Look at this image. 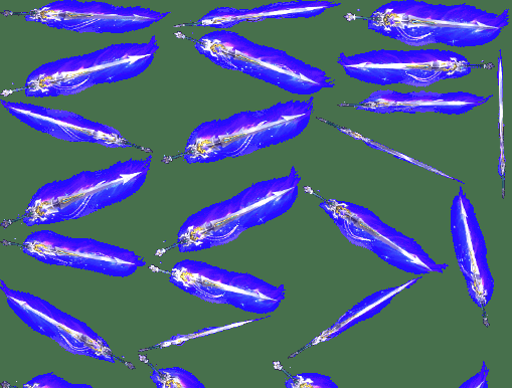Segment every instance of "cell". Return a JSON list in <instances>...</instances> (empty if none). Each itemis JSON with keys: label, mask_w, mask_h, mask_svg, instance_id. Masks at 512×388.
<instances>
[{"label": "cell", "mask_w": 512, "mask_h": 388, "mask_svg": "<svg viewBox=\"0 0 512 388\" xmlns=\"http://www.w3.org/2000/svg\"><path fill=\"white\" fill-rule=\"evenodd\" d=\"M8 295V294H7ZM9 302L17 314L35 330L55 339L62 346L76 354H85L107 359L108 347L96 333L84 323L58 313L49 304L43 305L34 296L26 297L9 292Z\"/></svg>", "instance_id": "cell-4"}, {"label": "cell", "mask_w": 512, "mask_h": 388, "mask_svg": "<svg viewBox=\"0 0 512 388\" xmlns=\"http://www.w3.org/2000/svg\"><path fill=\"white\" fill-rule=\"evenodd\" d=\"M23 388H93L90 385L86 384H73L70 383L56 375L53 374H46L41 375L30 382H28L26 385H24Z\"/></svg>", "instance_id": "cell-6"}, {"label": "cell", "mask_w": 512, "mask_h": 388, "mask_svg": "<svg viewBox=\"0 0 512 388\" xmlns=\"http://www.w3.org/2000/svg\"><path fill=\"white\" fill-rule=\"evenodd\" d=\"M379 11L377 31L421 46H475L494 40L503 28L496 16L469 7L445 8L425 4H392Z\"/></svg>", "instance_id": "cell-1"}, {"label": "cell", "mask_w": 512, "mask_h": 388, "mask_svg": "<svg viewBox=\"0 0 512 388\" xmlns=\"http://www.w3.org/2000/svg\"><path fill=\"white\" fill-rule=\"evenodd\" d=\"M370 81L376 84L425 86L442 79L464 76L468 68L464 58L453 53L411 52L380 53L373 58Z\"/></svg>", "instance_id": "cell-3"}, {"label": "cell", "mask_w": 512, "mask_h": 388, "mask_svg": "<svg viewBox=\"0 0 512 388\" xmlns=\"http://www.w3.org/2000/svg\"><path fill=\"white\" fill-rule=\"evenodd\" d=\"M187 372L179 373L177 370H161L155 373L153 379L158 388H205L195 376Z\"/></svg>", "instance_id": "cell-5"}, {"label": "cell", "mask_w": 512, "mask_h": 388, "mask_svg": "<svg viewBox=\"0 0 512 388\" xmlns=\"http://www.w3.org/2000/svg\"><path fill=\"white\" fill-rule=\"evenodd\" d=\"M24 250L46 263L113 276L131 275L139 266L134 254L90 240L67 241L38 234L27 240Z\"/></svg>", "instance_id": "cell-2"}]
</instances>
